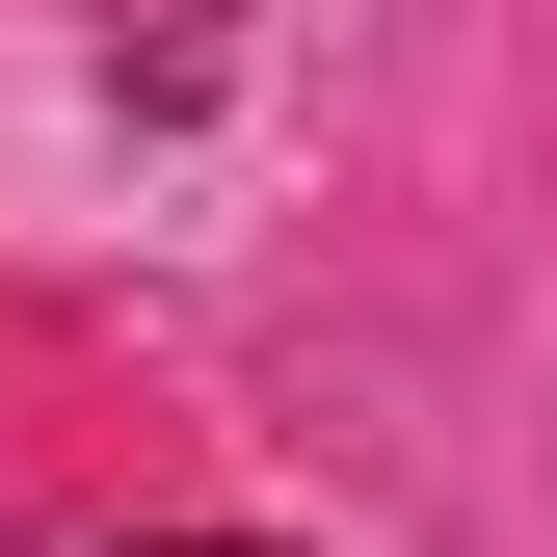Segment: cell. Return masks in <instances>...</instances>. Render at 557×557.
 Returning a JSON list of instances; mask_svg holds the SVG:
<instances>
[{"label":"cell","instance_id":"1","mask_svg":"<svg viewBox=\"0 0 557 557\" xmlns=\"http://www.w3.org/2000/svg\"><path fill=\"white\" fill-rule=\"evenodd\" d=\"M160 557H265V531H160Z\"/></svg>","mask_w":557,"mask_h":557}]
</instances>
